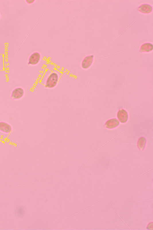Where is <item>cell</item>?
Here are the masks:
<instances>
[{
    "mask_svg": "<svg viewBox=\"0 0 153 230\" xmlns=\"http://www.w3.org/2000/svg\"><path fill=\"white\" fill-rule=\"evenodd\" d=\"M110 201H111L110 202H111V204H112V206H113V209H114V210H115V211L117 213V214H118V216H119V217L121 219V220H122V221H123L124 222V223H125V224H126V225L127 226V227H129V229H130V230H131V229L129 227V226L128 225H127V224L126 223V222H125L124 221H123V219L122 218H121V217L120 216H119V214H118V213L117 212V211H116L115 210V209L114 208V206H113V204L112 203V202H111V200H110Z\"/></svg>",
    "mask_w": 153,
    "mask_h": 230,
    "instance_id": "8fae6325",
    "label": "cell"
},
{
    "mask_svg": "<svg viewBox=\"0 0 153 230\" xmlns=\"http://www.w3.org/2000/svg\"><path fill=\"white\" fill-rule=\"evenodd\" d=\"M58 80L57 74L53 73L51 74L47 81L46 86L49 88L54 87L56 85Z\"/></svg>",
    "mask_w": 153,
    "mask_h": 230,
    "instance_id": "6da1fadb",
    "label": "cell"
},
{
    "mask_svg": "<svg viewBox=\"0 0 153 230\" xmlns=\"http://www.w3.org/2000/svg\"><path fill=\"white\" fill-rule=\"evenodd\" d=\"M119 124V121L117 119H113L107 121L105 124V126L108 129H112L118 127Z\"/></svg>",
    "mask_w": 153,
    "mask_h": 230,
    "instance_id": "277c9868",
    "label": "cell"
},
{
    "mask_svg": "<svg viewBox=\"0 0 153 230\" xmlns=\"http://www.w3.org/2000/svg\"><path fill=\"white\" fill-rule=\"evenodd\" d=\"M146 143V140L145 138L142 137L140 138L138 140L137 147L140 150H143L144 149Z\"/></svg>",
    "mask_w": 153,
    "mask_h": 230,
    "instance_id": "30bf717a",
    "label": "cell"
},
{
    "mask_svg": "<svg viewBox=\"0 0 153 230\" xmlns=\"http://www.w3.org/2000/svg\"><path fill=\"white\" fill-rule=\"evenodd\" d=\"M24 93V90L22 88H18L15 89L11 94V98L13 99H18L23 96Z\"/></svg>",
    "mask_w": 153,
    "mask_h": 230,
    "instance_id": "7a4b0ae2",
    "label": "cell"
},
{
    "mask_svg": "<svg viewBox=\"0 0 153 230\" xmlns=\"http://www.w3.org/2000/svg\"><path fill=\"white\" fill-rule=\"evenodd\" d=\"M99 223H100L104 224H106V225H113L116 226H118V227H122L125 228H126V227L121 226H119V225H113V224L112 225V224H107V223H104V222H99Z\"/></svg>",
    "mask_w": 153,
    "mask_h": 230,
    "instance_id": "5bb4252c",
    "label": "cell"
},
{
    "mask_svg": "<svg viewBox=\"0 0 153 230\" xmlns=\"http://www.w3.org/2000/svg\"><path fill=\"white\" fill-rule=\"evenodd\" d=\"M93 55L87 56L86 57L83 61L82 66L84 69L88 68L91 65L93 61Z\"/></svg>",
    "mask_w": 153,
    "mask_h": 230,
    "instance_id": "5b68a950",
    "label": "cell"
},
{
    "mask_svg": "<svg viewBox=\"0 0 153 230\" xmlns=\"http://www.w3.org/2000/svg\"><path fill=\"white\" fill-rule=\"evenodd\" d=\"M11 128L10 125L5 122H0V130L6 133L11 132Z\"/></svg>",
    "mask_w": 153,
    "mask_h": 230,
    "instance_id": "ba28073f",
    "label": "cell"
},
{
    "mask_svg": "<svg viewBox=\"0 0 153 230\" xmlns=\"http://www.w3.org/2000/svg\"><path fill=\"white\" fill-rule=\"evenodd\" d=\"M40 55L38 53H35L33 54L29 59V63L32 65L37 64L40 59Z\"/></svg>",
    "mask_w": 153,
    "mask_h": 230,
    "instance_id": "8992f818",
    "label": "cell"
},
{
    "mask_svg": "<svg viewBox=\"0 0 153 230\" xmlns=\"http://www.w3.org/2000/svg\"><path fill=\"white\" fill-rule=\"evenodd\" d=\"M153 46L152 44L150 43H145L143 44L141 48V52H148L152 51Z\"/></svg>",
    "mask_w": 153,
    "mask_h": 230,
    "instance_id": "9c48e42d",
    "label": "cell"
},
{
    "mask_svg": "<svg viewBox=\"0 0 153 230\" xmlns=\"http://www.w3.org/2000/svg\"><path fill=\"white\" fill-rule=\"evenodd\" d=\"M34 1H26L28 3H32Z\"/></svg>",
    "mask_w": 153,
    "mask_h": 230,
    "instance_id": "9a60e30c",
    "label": "cell"
},
{
    "mask_svg": "<svg viewBox=\"0 0 153 230\" xmlns=\"http://www.w3.org/2000/svg\"><path fill=\"white\" fill-rule=\"evenodd\" d=\"M153 200V199H150L146 200H144V201H135V202H128L123 203H120L119 204H123L130 203H136V202H145V201H150V200Z\"/></svg>",
    "mask_w": 153,
    "mask_h": 230,
    "instance_id": "4fadbf2b",
    "label": "cell"
},
{
    "mask_svg": "<svg viewBox=\"0 0 153 230\" xmlns=\"http://www.w3.org/2000/svg\"><path fill=\"white\" fill-rule=\"evenodd\" d=\"M138 10L143 13H149L152 11V7L148 4H143L139 7Z\"/></svg>",
    "mask_w": 153,
    "mask_h": 230,
    "instance_id": "52a82bcc",
    "label": "cell"
},
{
    "mask_svg": "<svg viewBox=\"0 0 153 230\" xmlns=\"http://www.w3.org/2000/svg\"><path fill=\"white\" fill-rule=\"evenodd\" d=\"M117 117L119 120L122 123H125L127 121L128 114L125 110L122 109L119 110L118 113Z\"/></svg>",
    "mask_w": 153,
    "mask_h": 230,
    "instance_id": "3957f363",
    "label": "cell"
},
{
    "mask_svg": "<svg viewBox=\"0 0 153 230\" xmlns=\"http://www.w3.org/2000/svg\"><path fill=\"white\" fill-rule=\"evenodd\" d=\"M153 222H152L150 223L148 225L147 227V229L149 230H153Z\"/></svg>",
    "mask_w": 153,
    "mask_h": 230,
    "instance_id": "7c38bea8",
    "label": "cell"
}]
</instances>
